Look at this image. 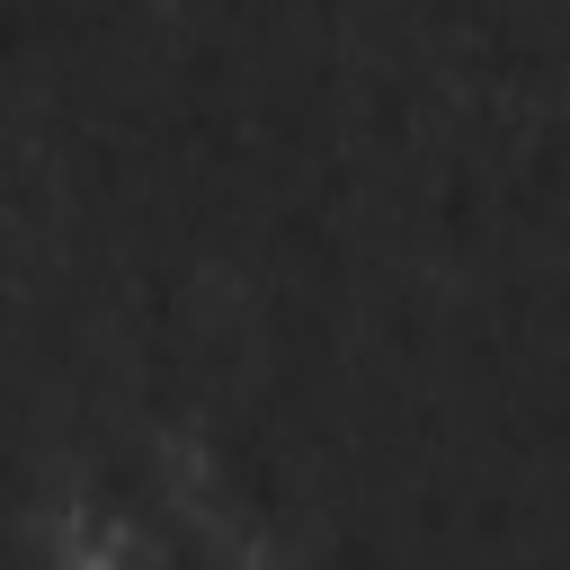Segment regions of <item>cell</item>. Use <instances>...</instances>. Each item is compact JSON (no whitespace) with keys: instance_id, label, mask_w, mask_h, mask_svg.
Wrapping results in <instances>:
<instances>
[{"instance_id":"1","label":"cell","mask_w":570,"mask_h":570,"mask_svg":"<svg viewBox=\"0 0 570 570\" xmlns=\"http://www.w3.org/2000/svg\"><path fill=\"white\" fill-rule=\"evenodd\" d=\"M80 570H258V552L232 525V508L196 490H134L107 499L98 534L80 543Z\"/></svg>"}]
</instances>
